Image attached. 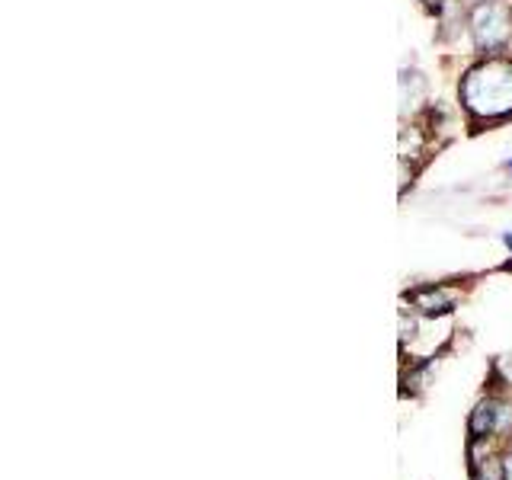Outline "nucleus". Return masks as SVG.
<instances>
[{"instance_id": "nucleus-6", "label": "nucleus", "mask_w": 512, "mask_h": 480, "mask_svg": "<svg viewBox=\"0 0 512 480\" xmlns=\"http://www.w3.org/2000/svg\"><path fill=\"white\" fill-rule=\"evenodd\" d=\"M509 170H512V164H509Z\"/></svg>"}, {"instance_id": "nucleus-3", "label": "nucleus", "mask_w": 512, "mask_h": 480, "mask_svg": "<svg viewBox=\"0 0 512 480\" xmlns=\"http://www.w3.org/2000/svg\"><path fill=\"white\" fill-rule=\"evenodd\" d=\"M512 426V407L500 397H487L471 410V420H468V432H471V442H484L496 432H503Z\"/></svg>"}, {"instance_id": "nucleus-2", "label": "nucleus", "mask_w": 512, "mask_h": 480, "mask_svg": "<svg viewBox=\"0 0 512 480\" xmlns=\"http://www.w3.org/2000/svg\"><path fill=\"white\" fill-rule=\"evenodd\" d=\"M471 29H474V39L480 48H503L509 42V32H512V16L509 7L500 4V0H487V4L474 7L471 13Z\"/></svg>"}, {"instance_id": "nucleus-4", "label": "nucleus", "mask_w": 512, "mask_h": 480, "mask_svg": "<svg viewBox=\"0 0 512 480\" xmlns=\"http://www.w3.org/2000/svg\"><path fill=\"white\" fill-rule=\"evenodd\" d=\"M410 304L420 314L426 317H439V314H448L455 308V292H448L442 285H426V288H416L413 295H407Z\"/></svg>"}, {"instance_id": "nucleus-1", "label": "nucleus", "mask_w": 512, "mask_h": 480, "mask_svg": "<svg viewBox=\"0 0 512 480\" xmlns=\"http://www.w3.org/2000/svg\"><path fill=\"white\" fill-rule=\"evenodd\" d=\"M464 106L474 116H503L512 109V64L509 61H487L468 71L461 84Z\"/></svg>"}, {"instance_id": "nucleus-5", "label": "nucleus", "mask_w": 512, "mask_h": 480, "mask_svg": "<svg viewBox=\"0 0 512 480\" xmlns=\"http://www.w3.org/2000/svg\"><path fill=\"white\" fill-rule=\"evenodd\" d=\"M503 480H512V445L506 448V455H503Z\"/></svg>"}]
</instances>
